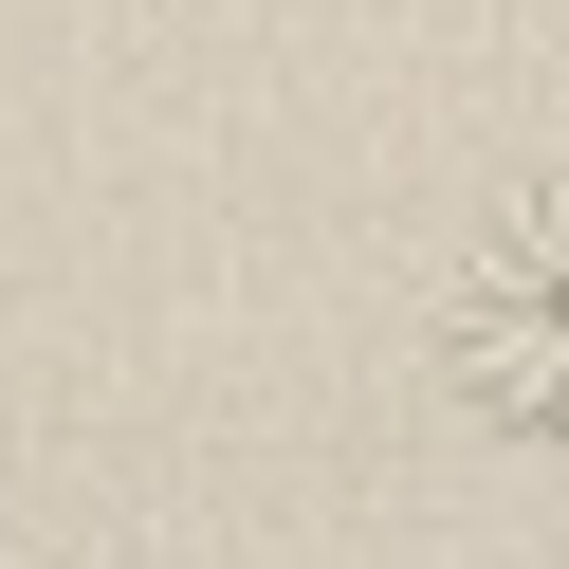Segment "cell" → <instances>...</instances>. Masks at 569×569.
I'll use <instances>...</instances> for the list:
<instances>
[{
    "label": "cell",
    "instance_id": "1",
    "mask_svg": "<svg viewBox=\"0 0 569 569\" xmlns=\"http://www.w3.org/2000/svg\"><path fill=\"white\" fill-rule=\"evenodd\" d=\"M441 386L496 422V441L569 459V166L515 184L441 276Z\"/></svg>",
    "mask_w": 569,
    "mask_h": 569
}]
</instances>
